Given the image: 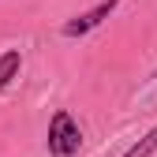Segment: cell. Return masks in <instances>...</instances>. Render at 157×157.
<instances>
[{"label": "cell", "mask_w": 157, "mask_h": 157, "mask_svg": "<svg viewBox=\"0 0 157 157\" xmlns=\"http://www.w3.org/2000/svg\"><path fill=\"white\" fill-rule=\"evenodd\" d=\"M49 153L52 157H75L78 150H82V131H78L75 116L67 109H56L52 120H49Z\"/></svg>", "instance_id": "cell-1"}, {"label": "cell", "mask_w": 157, "mask_h": 157, "mask_svg": "<svg viewBox=\"0 0 157 157\" xmlns=\"http://www.w3.org/2000/svg\"><path fill=\"white\" fill-rule=\"evenodd\" d=\"M19 67H23V52L19 49L0 52V94L11 86V78H19Z\"/></svg>", "instance_id": "cell-3"}, {"label": "cell", "mask_w": 157, "mask_h": 157, "mask_svg": "<svg viewBox=\"0 0 157 157\" xmlns=\"http://www.w3.org/2000/svg\"><path fill=\"white\" fill-rule=\"evenodd\" d=\"M116 4H120V0H101L97 8H90V11H82V15H75L71 23H64V37H82V34H90L94 26H101L105 19L116 11Z\"/></svg>", "instance_id": "cell-2"}]
</instances>
